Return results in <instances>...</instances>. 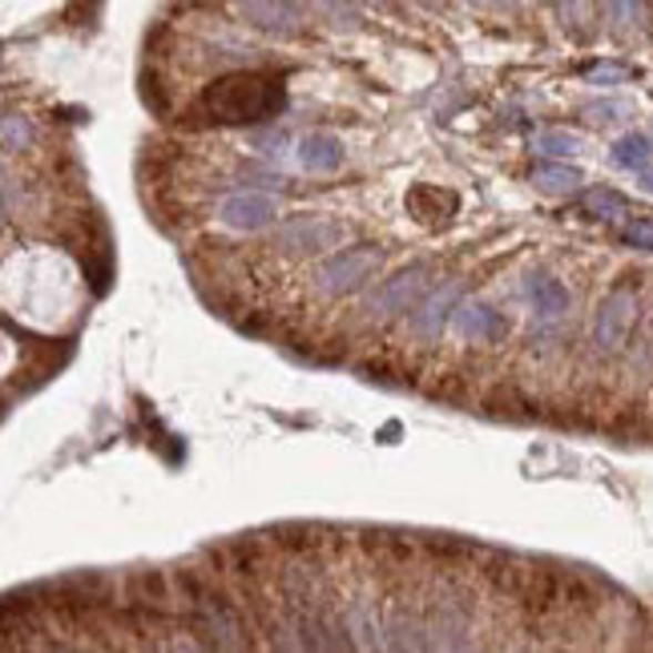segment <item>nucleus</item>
Listing matches in <instances>:
<instances>
[{"label":"nucleus","instance_id":"1","mask_svg":"<svg viewBox=\"0 0 653 653\" xmlns=\"http://www.w3.org/2000/svg\"><path fill=\"white\" fill-rule=\"evenodd\" d=\"M287 101V89L278 73H226L214 85L202 89V98L194 101L190 118H202L206 125H258L266 118H275Z\"/></svg>","mask_w":653,"mask_h":653},{"label":"nucleus","instance_id":"2","mask_svg":"<svg viewBox=\"0 0 653 653\" xmlns=\"http://www.w3.org/2000/svg\"><path fill=\"white\" fill-rule=\"evenodd\" d=\"M174 593L177 613H182L190 633H198V645H206V650H243V645H251L226 593L214 581H206L198 569H177Z\"/></svg>","mask_w":653,"mask_h":653},{"label":"nucleus","instance_id":"3","mask_svg":"<svg viewBox=\"0 0 653 653\" xmlns=\"http://www.w3.org/2000/svg\"><path fill=\"white\" fill-rule=\"evenodd\" d=\"M384 266V251L376 243H359L347 246V251H335L331 258H323L315 266V290L327 295V299H344V295H355V290L367 287V278L376 275Z\"/></svg>","mask_w":653,"mask_h":653},{"label":"nucleus","instance_id":"4","mask_svg":"<svg viewBox=\"0 0 653 653\" xmlns=\"http://www.w3.org/2000/svg\"><path fill=\"white\" fill-rule=\"evenodd\" d=\"M347 238V226L327 214H295V218L278 222L271 246L287 251V255H323Z\"/></svg>","mask_w":653,"mask_h":653},{"label":"nucleus","instance_id":"5","mask_svg":"<svg viewBox=\"0 0 653 653\" xmlns=\"http://www.w3.org/2000/svg\"><path fill=\"white\" fill-rule=\"evenodd\" d=\"M633 319H637V287L618 283L598 303V315H593V347H598V355H618L630 339Z\"/></svg>","mask_w":653,"mask_h":653},{"label":"nucleus","instance_id":"6","mask_svg":"<svg viewBox=\"0 0 653 653\" xmlns=\"http://www.w3.org/2000/svg\"><path fill=\"white\" fill-rule=\"evenodd\" d=\"M424 621H428L432 650H465V645H472V613H468V598L460 589H440L428 601Z\"/></svg>","mask_w":653,"mask_h":653},{"label":"nucleus","instance_id":"7","mask_svg":"<svg viewBox=\"0 0 653 653\" xmlns=\"http://www.w3.org/2000/svg\"><path fill=\"white\" fill-rule=\"evenodd\" d=\"M428 283H432V266L416 263L408 271H399L396 278H388L384 287L371 295L367 310L379 315V319H391V315H404V310H416V303L428 295Z\"/></svg>","mask_w":653,"mask_h":653},{"label":"nucleus","instance_id":"8","mask_svg":"<svg viewBox=\"0 0 653 653\" xmlns=\"http://www.w3.org/2000/svg\"><path fill=\"white\" fill-rule=\"evenodd\" d=\"M456 307H460V287L448 283L443 290H432V295H424V299L416 303V310H411V319H408V331L416 335L420 344H436L448 315H456Z\"/></svg>","mask_w":653,"mask_h":653},{"label":"nucleus","instance_id":"9","mask_svg":"<svg viewBox=\"0 0 653 653\" xmlns=\"http://www.w3.org/2000/svg\"><path fill=\"white\" fill-rule=\"evenodd\" d=\"M218 218L234 231H263L278 218V202L271 194H255V190H243V194H231V198L218 206Z\"/></svg>","mask_w":653,"mask_h":653},{"label":"nucleus","instance_id":"10","mask_svg":"<svg viewBox=\"0 0 653 653\" xmlns=\"http://www.w3.org/2000/svg\"><path fill=\"white\" fill-rule=\"evenodd\" d=\"M524 299H529L532 315H537V323H557V319H565V310H569V290L561 278L553 275H544V271H537V275L524 278Z\"/></svg>","mask_w":653,"mask_h":653},{"label":"nucleus","instance_id":"11","mask_svg":"<svg viewBox=\"0 0 653 653\" xmlns=\"http://www.w3.org/2000/svg\"><path fill=\"white\" fill-rule=\"evenodd\" d=\"M238 9H243L246 21L258 24V29H266V33L290 37V33H299L303 29V17L290 0H243Z\"/></svg>","mask_w":653,"mask_h":653},{"label":"nucleus","instance_id":"12","mask_svg":"<svg viewBox=\"0 0 653 653\" xmlns=\"http://www.w3.org/2000/svg\"><path fill=\"white\" fill-rule=\"evenodd\" d=\"M452 323L456 331L465 335V339H472V344H497V339H504V319L488 303H460Z\"/></svg>","mask_w":653,"mask_h":653},{"label":"nucleus","instance_id":"13","mask_svg":"<svg viewBox=\"0 0 653 653\" xmlns=\"http://www.w3.org/2000/svg\"><path fill=\"white\" fill-rule=\"evenodd\" d=\"M388 642H384V650H432V637H428V621L420 618V613L404 610V605H391L388 613Z\"/></svg>","mask_w":653,"mask_h":653},{"label":"nucleus","instance_id":"14","mask_svg":"<svg viewBox=\"0 0 653 653\" xmlns=\"http://www.w3.org/2000/svg\"><path fill=\"white\" fill-rule=\"evenodd\" d=\"M344 618H347V630L355 633V650H384V625H379V613H376V605L367 598H351L344 605Z\"/></svg>","mask_w":653,"mask_h":653},{"label":"nucleus","instance_id":"15","mask_svg":"<svg viewBox=\"0 0 653 653\" xmlns=\"http://www.w3.org/2000/svg\"><path fill=\"white\" fill-rule=\"evenodd\" d=\"M456 194L452 190H440V186H416L408 194V214L424 226H440L456 214Z\"/></svg>","mask_w":653,"mask_h":653},{"label":"nucleus","instance_id":"16","mask_svg":"<svg viewBox=\"0 0 653 653\" xmlns=\"http://www.w3.org/2000/svg\"><path fill=\"white\" fill-rule=\"evenodd\" d=\"M344 162V142L335 133H307L299 142V166L310 170V174H331Z\"/></svg>","mask_w":653,"mask_h":653},{"label":"nucleus","instance_id":"17","mask_svg":"<svg viewBox=\"0 0 653 653\" xmlns=\"http://www.w3.org/2000/svg\"><path fill=\"white\" fill-rule=\"evenodd\" d=\"M581 182H585V177H581V170L561 166V162H537V166H532V186L544 190V194H557V198L573 194Z\"/></svg>","mask_w":653,"mask_h":653},{"label":"nucleus","instance_id":"18","mask_svg":"<svg viewBox=\"0 0 653 653\" xmlns=\"http://www.w3.org/2000/svg\"><path fill=\"white\" fill-rule=\"evenodd\" d=\"M605 24L613 33H642L645 29V0H601Z\"/></svg>","mask_w":653,"mask_h":653},{"label":"nucleus","instance_id":"19","mask_svg":"<svg viewBox=\"0 0 653 653\" xmlns=\"http://www.w3.org/2000/svg\"><path fill=\"white\" fill-rule=\"evenodd\" d=\"M653 157V142L645 137V133H625V137H618V145H613V166L621 170H645Z\"/></svg>","mask_w":653,"mask_h":653},{"label":"nucleus","instance_id":"20","mask_svg":"<svg viewBox=\"0 0 653 653\" xmlns=\"http://www.w3.org/2000/svg\"><path fill=\"white\" fill-rule=\"evenodd\" d=\"M625 211H630V202L621 198L618 190H610V186H598V190H589L585 194V214H593V218L613 222V218H621Z\"/></svg>","mask_w":653,"mask_h":653},{"label":"nucleus","instance_id":"21","mask_svg":"<svg viewBox=\"0 0 653 653\" xmlns=\"http://www.w3.org/2000/svg\"><path fill=\"white\" fill-rule=\"evenodd\" d=\"M0 133H4V154H21V150H29L33 145V122L29 118H21V113H4V125H0Z\"/></svg>","mask_w":653,"mask_h":653},{"label":"nucleus","instance_id":"22","mask_svg":"<svg viewBox=\"0 0 653 653\" xmlns=\"http://www.w3.org/2000/svg\"><path fill=\"white\" fill-rule=\"evenodd\" d=\"M537 150L553 157H573L585 150V137H577V133H569V130H544L541 137H537Z\"/></svg>","mask_w":653,"mask_h":653},{"label":"nucleus","instance_id":"23","mask_svg":"<svg viewBox=\"0 0 653 653\" xmlns=\"http://www.w3.org/2000/svg\"><path fill=\"white\" fill-rule=\"evenodd\" d=\"M621 243L637 246V251H653V222L650 218H633L621 226Z\"/></svg>","mask_w":653,"mask_h":653},{"label":"nucleus","instance_id":"24","mask_svg":"<svg viewBox=\"0 0 653 653\" xmlns=\"http://www.w3.org/2000/svg\"><path fill=\"white\" fill-rule=\"evenodd\" d=\"M585 113L593 122H621V118L630 113V101H598V105H589Z\"/></svg>","mask_w":653,"mask_h":653},{"label":"nucleus","instance_id":"25","mask_svg":"<svg viewBox=\"0 0 653 653\" xmlns=\"http://www.w3.org/2000/svg\"><path fill=\"white\" fill-rule=\"evenodd\" d=\"M621 78H625V69L621 65H598L589 73V81H621Z\"/></svg>","mask_w":653,"mask_h":653},{"label":"nucleus","instance_id":"26","mask_svg":"<svg viewBox=\"0 0 653 653\" xmlns=\"http://www.w3.org/2000/svg\"><path fill=\"white\" fill-rule=\"evenodd\" d=\"M637 177H642V190H645V194H653V166L637 170Z\"/></svg>","mask_w":653,"mask_h":653},{"label":"nucleus","instance_id":"27","mask_svg":"<svg viewBox=\"0 0 653 653\" xmlns=\"http://www.w3.org/2000/svg\"><path fill=\"white\" fill-rule=\"evenodd\" d=\"M472 4H484V9H497V4H504V0H472Z\"/></svg>","mask_w":653,"mask_h":653},{"label":"nucleus","instance_id":"28","mask_svg":"<svg viewBox=\"0 0 653 653\" xmlns=\"http://www.w3.org/2000/svg\"><path fill=\"white\" fill-rule=\"evenodd\" d=\"M549 4H569V0H549Z\"/></svg>","mask_w":653,"mask_h":653}]
</instances>
